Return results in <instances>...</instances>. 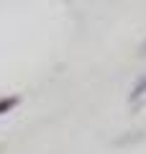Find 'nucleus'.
<instances>
[{"label": "nucleus", "instance_id": "f257e3e1", "mask_svg": "<svg viewBox=\"0 0 146 154\" xmlns=\"http://www.w3.org/2000/svg\"><path fill=\"white\" fill-rule=\"evenodd\" d=\"M18 105V95H11V98H0V116L8 113L11 108H16Z\"/></svg>", "mask_w": 146, "mask_h": 154}, {"label": "nucleus", "instance_id": "f03ea898", "mask_svg": "<svg viewBox=\"0 0 146 154\" xmlns=\"http://www.w3.org/2000/svg\"><path fill=\"white\" fill-rule=\"evenodd\" d=\"M144 93H146V75L141 77V80H138V82H136V85H133V93H131V100L141 98V95H144Z\"/></svg>", "mask_w": 146, "mask_h": 154}, {"label": "nucleus", "instance_id": "7ed1b4c3", "mask_svg": "<svg viewBox=\"0 0 146 154\" xmlns=\"http://www.w3.org/2000/svg\"><path fill=\"white\" fill-rule=\"evenodd\" d=\"M144 54H146V44H144Z\"/></svg>", "mask_w": 146, "mask_h": 154}]
</instances>
